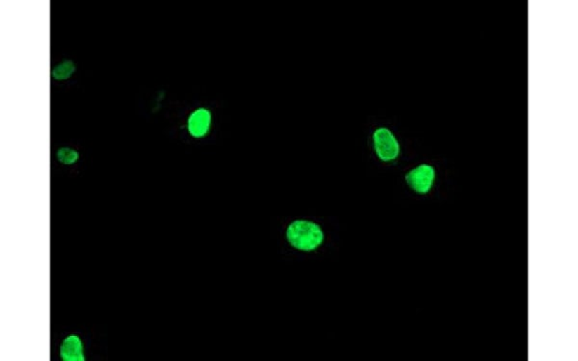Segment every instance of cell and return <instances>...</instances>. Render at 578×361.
Listing matches in <instances>:
<instances>
[{"mask_svg": "<svg viewBox=\"0 0 578 361\" xmlns=\"http://www.w3.org/2000/svg\"><path fill=\"white\" fill-rule=\"evenodd\" d=\"M373 147L378 158L383 162H391L398 157L400 145L395 135L387 127H379L373 132Z\"/></svg>", "mask_w": 578, "mask_h": 361, "instance_id": "2", "label": "cell"}, {"mask_svg": "<svg viewBox=\"0 0 578 361\" xmlns=\"http://www.w3.org/2000/svg\"><path fill=\"white\" fill-rule=\"evenodd\" d=\"M60 355L64 361L85 360L81 339L77 335H70L64 339L60 348Z\"/></svg>", "mask_w": 578, "mask_h": 361, "instance_id": "5", "label": "cell"}, {"mask_svg": "<svg viewBox=\"0 0 578 361\" xmlns=\"http://www.w3.org/2000/svg\"><path fill=\"white\" fill-rule=\"evenodd\" d=\"M326 238L322 225L308 218L290 221L284 230V240L287 246L297 253H316L322 248Z\"/></svg>", "mask_w": 578, "mask_h": 361, "instance_id": "1", "label": "cell"}, {"mask_svg": "<svg viewBox=\"0 0 578 361\" xmlns=\"http://www.w3.org/2000/svg\"><path fill=\"white\" fill-rule=\"evenodd\" d=\"M57 159L60 161L61 163H63V164H74V163L77 162V160L79 159V153L75 152L74 150L64 147V149H60L58 150V152H57Z\"/></svg>", "mask_w": 578, "mask_h": 361, "instance_id": "7", "label": "cell"}, {"mask_svg": "<svg viewBox=\"0 0 578 361\" xmlns=\"http://www.w3.org/2000/svg\"><path fill=\"white\" fill-rule=\"evenodd\" d=\"M435 173L430 165H421L409 171L406 176L407 183L419 194H426L431 190L434 183Z\"/></svg>", "mask_w": 578, "mask_h": 361, "instance_id": "3", "label": "cell"}, {"mask_svg": "<svg viewBox=\"0 0 578 361\" xmlns=\"http://www.w3.org/2000/svg\"><path fill=\"white\" fill-rule=\"evenodd\" d=\"M211 112L206 108H198L188 117V131L194 138H204L211 131Z\"/></svg>", "mask_w": 578, "mask_h": 361, "instance_id": "4", "label": "cell"}, {"mask_svg": "<svg viewBox=\"0 0 578 361\" xmlns=\"http://www.w3.org/2000/svg\"><path fill=\"white\" fill-rule=\"evenodd\" d=\"M74 64L72 61H64L58 65L53 71V77L56 80H65L69 79L74 72Z\"/></svg>", "mask_w": 578, "mask_h": 361, "instance_id": "6", "label": "cell"}]
</instances>
